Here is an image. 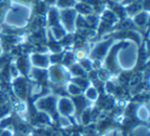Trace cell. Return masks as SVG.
<instances>
[{
    "label": "cell",
    "mask_w": 150,
    "mask_h": 136,
    "mask_svg": "<svg viewBox=\"0 0 150 136\" xmlns=\"http://www.w3.org/2000/svg\"><path fill=\"white\" fill-rule=\"evenodd\" d=\"M77 17L78 13L74 7L73 8L59 9V23L66 33H74L77 30V28H76Z\"/></svg>",
    "instance_id": "cell-3"
},
{
    "label": "cell",
    "mask_w": 150,
    "mask_h": 136,
    "mask_svg": "<svg viewBox=\"0 0 150 136\" xmlns=\"http://www.w3.org/2000/svg\"><path fill=\"white\" fill-rule=\"evenodd\" d=\"M44 1H45L44 3H47V4H54L57 0H44Z\"/></svg>",
    "instance_id": "cell-23"
},
{
    "label": "cell",
    "mask_w": 150,
    "mask_h": 136,
    "mask_svg": "<svg viewBox=\"0 0 150 136\" xmlns=\"http://www.w3.org/2000/svg\"><path fill=\"white\" fill-rule=\"evenodd\" d=\"M35 107L48 117H54L57 111V97L52 94L45 95L36 101Z\"/></svg>",
    "instance_id": "cell-4"
},
{
    "label": "cell",
    "mask_w": 150,
    "mask_h": 136,
    "mask_svg": "<svg viewBox=\"0 0 150 136\" xmlns=\"http://www.w3.org/2000/svg\"><path fill=\"white\" fill-rule=\"evenodd\" d=\"M84 95H86V98L91 101H96L99 98V92L95 86H88L86 89Z\"/></svg>",
    "instance_id": "cell-16"
},
{
    "label": "cell",
    "mask_w": 150,
    "mask_h": 136,
    "mask_svg": "<svg viewBox=\"0 0 150 136\" xmlns=\"http://www.w3.org/2000/svg\"><path fill=\"white\" fill-rule=\"evenodd\" d=\"M30 18V7L26 4L13 2L9 9L5 11L4 23L9 27L23 28L28 24Z\"/></svg>",
    "instance_id": "cell-1"
},
{
    "label": "cell",
    "mask_w": 150,
    "mask_h": 136,
    "mask_svg": "<svg viewBox=\"0 0 150 136\" xmlns=\"http://www.w3.org/2000/svg\"><path fill=\"white\" fill-rule=\"evenodd\" d=\"M67 91L71 95H73V96H79L83 92V89H81L78 85L75 84V83L71 82L69 84H67Z\"/></svg>",
    "instance_id": "cell-17"
},
{
    "label": "cell",
    "mask_w": 150,
    "mask_h": 136,
    "mask_svg": "<svg viewBox=\"0 0 150 136\" xmlns=\"http://www.w3.org/2000/svg\"><path fill=\"white\" fill-rule=\"evenodd\" d=\"M0 136H13L11 135V131L9 129H5L4 131L1 133V135Z\"/></svg>",
    "instance_id": "cell-21"
},
{
    "label": "cell",
    "mask_w": 150,
    "mask_h": 136,
    "mask_svg": "<svg viewBox=\"0 0 150 136\" xmlns=\"http://www.w3.org/2000/svg\"><path fill=\"white\" fill-rule=\"evenodd\" d=\"M110 47H111V41H109V40L108 41L101 42L98 45L95 46L94 50L92 51V57H94V60H103L104 57H106Z\"/></svg>",
    "instance_id": "cell-8"
},
{
    "label": "cell",
    "mask_w": 150,
    "mask_h": 136,
    "mask_svg": "<svg viewBox=\"0 0 150 136\" xmlns=\"http://www.w3.org/2000/svg\"><path fill=\"white\" fill-rule=\"evenodd\" d=\"M86 73V72L81 68V66L79 64L74 62V64L69 67V74L72 75L74 78H76V77H84Z\"/></svg>",
    "instance_id": "cell-14"
},
{
    "label": "cell",
    "mask_w": 150,
    "mask_h": 136,
    "mask_svg": "<svg viewBox=\"0 0 150 136\" xmlns=\"http://www.w3.org/2000/svg\"><path fill=\"white\" fill-rule=\"evenodd\" d=\"M30 62L34 68L45 70L50 64V55L45 53H32L30 55Z\"/></svg>",
    "instance_id": "cell-7"
},
{
    "label": "cell",
    "mask_w": 150,
    "mask_h": 136,
    "mask_svg": "<svg viewBox=\"0 0 150 136\" xmlns=\"http://www.w3.org/2000/svg\"><path fill=\"white\" fill-rule=\"evenodd\" d=\"M79 64L81 66V68L83 69L86 72H90L93 70V60H88V58H83L80 60Z\"/></svg>",
    "instance_id": "cell-20"
},
{
    "label": "cell",
    "mask_w": 150,
    "mask_h": 136,
    "mask_svg": "<svg viewBox=\"0 0 150 136\" xmlns=\"http://www.w3.org/2000/svg\"><path fill=\"white\" fill-rule=\"evenodd\" d=\"M119 53L115 54V64L119 66L122 70H131L133 67H135L137 62L138 56V47L134 41L127 42L125 44L122 48L118 50Z\"/></svg>",
    "instance_id": "cell-2"
},
{
    "label": "cell",
    "mask_w": 150,
    "mask_h": 136,
    "mask_svg": "<svg viewBox=\"0 0 150 136\" xmlns=\"http://www.w3.org/2000/svg\"><path fill=\"white\" fill-rule=\"evenodd\" d=\"M136 116L139 118L142 121H148V117H149V111H148V109L146 105L142 104L140 105L137 109V111H136Z\"/></svg>",
    "instance_id": "cell-18"
},
{
    "label": "cell",
    "mask_w": 150,
    "mask_h": 136,
    "mask_svg": "<svg viewBox=\"0 0 150 136\" xmlns=\"http://www.w3.org/2000/svg\"><path fill=\"white\" fill-rule=\"evenodd\" d=\"M74 8L76 9L77 13H80V15H83V17L93 15L94 13V7L86 2H77Z\"/></svg>",
    "instance_id": "cell-11"
},
{
    "label": "cell",
    "mask_w": 150,
    "mask_h": 136,
    "mask_svg": "<svg viewBox=\"0 0 150 136\" xmlns=\"http://www.w3.org/2000/svg\"><path fill=\"white\" fill-rule=\"evenodd\" d=\"M47 23L50 27L60 25L59 23V9L52 7L47 13Z\"/></svg>",
    "instance_id": "cell-13"
},
{
    "label": "cell",
    "mask_w": 150,
    "mask_h": 136,
    "mask_svg": "<svg viewBox=\"0 0 150 136\" xmlns=\"http://www.w3.org/2000/svg\"><path fill=\"white\" fill-rule=\"evenodd\" d=\"M13 89H15L17 95L20 98H25L26 93H27V84H26L25 80L23 78L18 77L16 80L15 84H13Z\"/></svg>",
    "instance_id": "cell-9"
},
{
    "label": "cell",
    "mask_w": 150,
    "mask_h": 136,
    "mask_svg": "<svg viewBox=\"0 0 150 136\" xmlns=\"http://www.w3.org/2000/svg\"><path fill=\"white\" fill-rule=\"evenodd\" d=\"M117 21H118V17H117V15L114 11H109V9L104 11V13H103V15H102V22L106 23L107 25H109L111 27V26H113L115 23H117Z\"/></svg>",
    "instance_id": "cell-12"
},
{
    "label": "cell",
    "mask_w": 150,
    "mask_h": 136,
    "mask_svg": "<svg viewBox=\"0 0 150 136\" xmlns=\"http://www.w3.org/2000/svg\"><path fill=\"white\" fill-rule=\"evenodd\" d=\"M113 1H115V2H117V3H120V2H123L125 0H113Z\"/></svg>",
    "instance_id": "cell-24"
},
{
    "label": "cell",
    "mask_w": 150,
    "mask_h": 136,
    "mask_svg": "<svg viewBox=\"0 0 150 136\" xmlns=\"http://www.w3.org/2000/svg\"><path fill=\"white\" fill-rule=\"evenodd\" d=\"M69 76H70L69 71L66 70L64 67L60 66V64L52 66L47 73L48 79L54 84H62V83L66 82L67 79L69 78Z\"/></svg>",
    "instance_id": "cell-5"
},
{
    "label": "cell",
    "mask_w": 150,
    "mask_h": 136,
    "mask_svg": "<svg viewBox=\"0 0 150 136\" xmlns=\"http://www.w3.org/2000/svg\"><path fill=\"white\" fill-rule=\"evenodd\" d=\"M75 60H75V55H74V53H73V52L68 51L67 53L63 54L62 62L66 67H70L71 64H74Z\"/></svg>",
    "instance_id": "cell-19"
},
{
    "label": "cell",
    "mask_w": 150,
    "mask_h": 136,
    "mask_svg": "<svg viewBox=\"0 0 150 136\" xmlns=\"http://www.w3.org/2000/svg\"><path fill=\"white\" fill-rule=\"evenodd\" d=\"M77 3V0H57L54 4L57 5L58 9L73 8Z\"/></svg>",
    "instance_id": "cell-15"
},
{
    "label": "cell",
    "mask_w": 150,
    "mask_h": 136,
    "mask_svg": "<svg viewBox=\"0 0 150 136\" xmlns=\"http://www.w3.org/2000/svg\"><path fill=\"white\" fill-rule=\"evenodd\" d=\"M57 111L63 117H72L76 113L74 101L67 96H62L57 99Z\"/></svg>",
    "instance_id": "cell-6"
},
{
    "label": "cell",
    "mask_w": 150,
    "mask_h": 136,
    "mask_svg": "<svg viewBox=\"0 0 150 136\" xmlns=\"http://www.w3.org/2000/svg\"><path fill=\"white\" fill-rule=\"evenodd\" d=\"M149 20V13L146 11H140L136 15H133V21L138 27H145L148 24Z\"/></svg>",
    "instance_id": "cell-10"
},
{
    "label": "cell",
    "mask_w": 150,
    "mask_h": 136,
    "mask_svg": "<svg viewBox=\"0 0 150 136\" xmlns=\"http://www.w3.org/2000/svg\"><path fill=\"white\" fill-rule=\"evenodd\" d=\"M137 0H125L123 1V4H132V3L136 2Z\"/></svg>",
    "instance_id": "cell-22"
}]
</instances>
